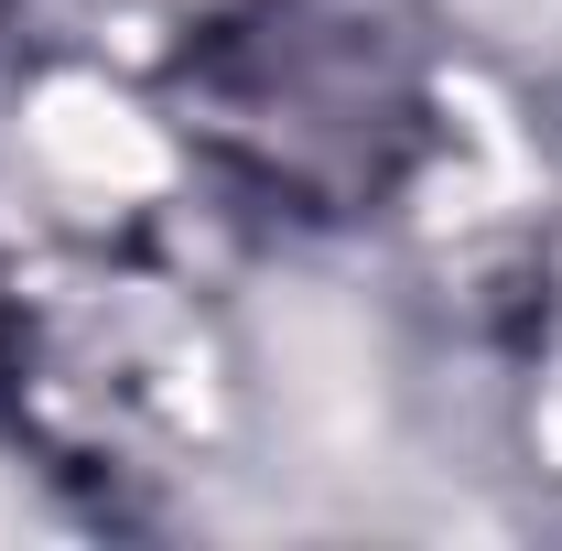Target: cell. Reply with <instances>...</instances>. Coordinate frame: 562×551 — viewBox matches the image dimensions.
Returning a JSON list of instances; mask_svg holds the SVG:
<instances>
[{
	"mask_svg": "<svg viewBox=\"0 0 562 551\" xmlns=\"http://www.w3.org/2000/svg\"><path fill=\"white\" fill-rule=\"evenodd\" d=\"M195 131L271 195L303 206H368L412 151V87L368 44V22L271 11L206 44L195 66Z\"/></svg>",
	"mask_w": 562,
	"mask_h": 551,
	"instance_id": "obj_1",
	"label": "cell"
}]
</instances>
